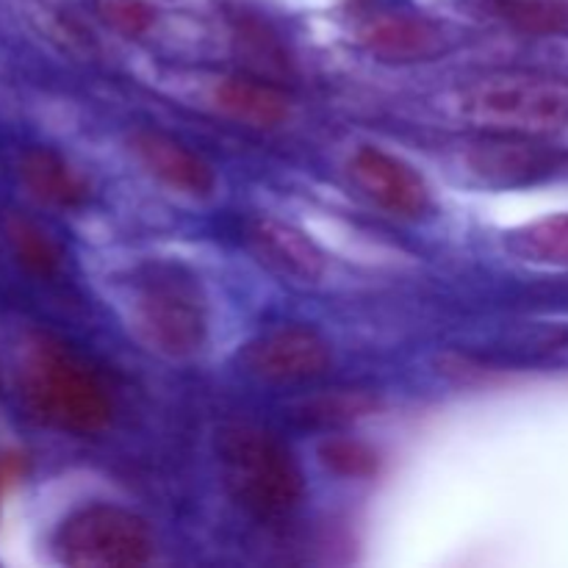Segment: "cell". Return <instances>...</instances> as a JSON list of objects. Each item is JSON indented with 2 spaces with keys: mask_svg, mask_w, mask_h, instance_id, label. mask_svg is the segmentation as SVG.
<instances>
[{
  "mask_svg": "<svg viewBox=\"0 0 568 568\" xmlns=\"http://www.w3.org/2000/svg\"><path fill=\"white\" fill-rule=\"evenodd\" d=\"M458 120L499 136H552L568 125V75L491 72L455 92Z\"/></svg>",
  "mask_w": 568,
  "mask_h": 568,
  "instance_id": "obj_1",
  "label": "cell"
},
{
  "mask_svg": "<svg viewBox=\"0 0 568 568\" xmlns=\"http://www.w3.org/2000/svg\"><path fill=\"white\" fill-rule=\"evenodd\" d=\"M222 483L255 516H283L303 499V471L292 449L258 425L233 422L216 433Z\"/></svg>",
  "mask_w": 568,
  "mask_h": 568,
  "instance_id": "obj_2",
  "label": "cell"
},
{
  "mask_svg": "<svg viewBox=\"0 0 568 568\" xmlns=\"http://www.w3.org/2000/svg\"><path fill=\"white\" fill-rule=\"evenodd\" d=\"M128 325L139 342L170 358H189L209 336L197 281L178 266H148L128 288Z\"/></svg>",
  "mask_w": 568,
  "mask_h": 568,
  "instance_id": "obj_3",
  "label": "cell"
},
{
  "mask_svg": "<svg viewBox=\"0 0 568 568\" xmlns=\"http://www.w3.org/2000/svg\"><path fill=\"white\" fill-rule=\"evenodd\" d=\"M22 386L31 408L61 430L89 436L111 422V403L98 377L59 344H33L22 369Z\"/></svg>",
  "mask_w": 568,
  "mask_h": 568,
  "instance_id": "obj_4",
  "label": "cell"
},
{
  "mask_svg": "<svg viewBox=\"0 0 568 568\" xmlns=\"http://www.w3.org/2000/svg\"><path fill=\"white\" fill-rule=\"evenodd\" d=\"M55 555L75 568H133L155 555L153 530L136 514L94 505L72 514L55 532Z\"/></svg>",
  "mask_w": 568,
  "mask_h": 568,
  "instance_id": "obj_5",
  "label": "cell"
},
{
  "mask_svg": "<svg viewBox=\"0 0 568 568\" xmlns=\"http://www.w3.org/2000/svg\"><path fill=\"white\" fill-rule=\"evenodd\" d=\"M250 375L270 383H303L320 377L331 366L325 338L308 327H275L239 353Z\"/></svg>",
  "mask_w": 568,
  "mask_h": 568,
  "instance_id": "obj_6",
  "label": "cell"
},
{
  "mask_svg": "<svg viewBox=\"0 0 568 568\" xmlns=\"http://www.w3.org/2000/svg\"><path fill=\"white\" fill-rule=\"evenodd\" d=\"M349 170L361 192L388 214L422 216L430 211V186L414 166L397 155H388L377 148H361L353 155Z\"/></svg>",
  "mask_w": 568,
  "mask_h": 568,
  "instance_id": "obj_7",
  "label": "cell"
},
{
  "mask_svg": "<svg viewBox=\"0 0 568 568\" xmlns=\"http://www.w3.org/2000/svg\"><path fill=\"white\" fill-rule=\"evenodd\" d=\"M131 150L150 175L175 192L189 197H209L216 189L214 170L197 153L164 133L136 131L131 136Z\"/></svg>",
  "mask_w": 568,
  "mask_h": 568,
  "instance_id": "obj_8",
  "label": "cell"
},
{
  "mask_svg": "<svg viewBox=\"0 0 568 568\" xmlns=\"http://www.w3.org/2000/svg\"><path fill=\"white\" fill-rule=\"evenodd\" d=\"M358 39L383 61H430L447 50L442 28L414 14H375L358 28Z\"/></svg>",
  "mask_w": 568,
  "mask_h": 568,
  "instance_id": "obj_9",
  "label": "cell"
},
{
  "mask_svg": "<svg viewBox=\"0 0 568 568\" xmlns=\"http://www.w3.org/2000/svg\"><path fill=\"white\" fill-rule=\"evenodd\" d=\"M250 244L261 261L297 281H320L327 258L303 231L277 220H258L250 227Z\"/></svg>",
  "mask_w": 568,
  "mask_h": 568,
  "instance_id": "obj_10",
  "label": "cell"
},
{
  "mask_svg": "<svg viewBox=\"0 0 568 568\" xmlns=\"http://www.w3.org/2000/svg\"><path fill=\"white\" fill-rule=\"evenodd\" d=\"M216 105L236 122L275 128L288 116L286 94L255 78H227L216 87Z\"/></svg>",
  "mask_w": 568,
  "mask_h": 568,
  "instance_id": "obj_11",
  "label": "cell"
},
{
  "mask_svg": "<svg viewBox=\"0 0 568 568\" xmlns=\"http://www.w3.org/2000/svg\"><path fill=\"white\" fill-rule=\"evenodd\" d=\"M20 175L33 197L61 209H75L87 200V183L75 170L50 150H28L20 161Z\"/></svg>",
  "mask_w": 568,
  "mask_h": 568,
  "instance_id": "obj_12",
  "label": "cell"
},
{
  "mask_svg": "<svg viewBox=\"0 0 568 568\" xmlns=\"http://www.w3.org/2000/svg\"><path fill=\"white\" fill-rule=\"evenodd\" d=\"M505 250L527 264L568 270V211L514 227L505 233Z\"/></svg>",
  "mask_w": 568,
  "mask_h": 568,
  "instance_id": "obj_13",
  "label": "cell"
},
{
  "mask_svg": "<svg viewBox=\"0 0 568 568\" xmlns=\"http://www.w3.org/2000/svg\"><path fill=\"white\" fill-rule=\"evenodd\" d=\"M6 236H9L20 264L26 266V270H31L33 275L48 277L59 272L61 266L59 247H55L53 239H50L42 227L33 225L31 220L9 216V220H6Z\"/></svg>",
  "mask_w": 568,
  "mask_h": 568,
  "instance_id": "obj_14",
  "label": "cell"
},
{
  "mask_svg": "<svg viewBox=\"0 0 568 568\" xmlns=\"http://www.w3.org/2000/svg\"><path fill=\"white\" fill-rule=\"evenodd\" d=\"M508 17L516 28L538 37L568 33V0H514Z\"/></svg>",
  "mask_w": 568,
  "mask_h": 568,
  "instance_id": "obj_15",
  "label": "cell"
},
{
  "mask_svg": "<svg viewBox=\"0 0 568 568\" xmlns=\"http://www.w3.org/2000/svg\"><path fill=\"white\" fill-rule=\"evenodd\" d=\"M320 458L342 477H372L381 466L375 449L358 438H327L320 447Z\"/></svg>",
  "mask_w": 568,
  "mask_h": 568,
  "instance_id": "obj_16",
  "label": "cell"
},
{
  "mask_svg": "<svg viewBox=\"0 0 568 568\" xmlns=\"http://www.w3.org/2000/svg\"><path fill=\"white\" fill-rule=\"evenodd\" d=\"M94 11L105 26L125 37H142L153 28L155 11L144 0H94Z\"/></svg>",
  "mask_w": 568,
  "mask_h": 568,
  "instance_id": "obj_17",
  "label": "cell"
},
{
  "mask_svg": "<svg viewBox=\"0 0 568 568\" xmlns=\"http://www.w3.org/2000/svg\"><path fill=\"white\" fill-rule=\"evenodd\" d=\"M375 408V399L369 394H333V397L320 399V403L308 405L311 422H325V425H336V422L358 419V416L369 414Z\"/></svg>",
  "mask_w": 568,
  "mask_h": 568,
  "instance_id": "obj_18",
  "label": "cell"
}]
</instances>
